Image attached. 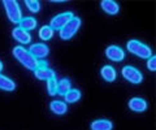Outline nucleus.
I'll list each match as a JSON object with an SVG mask.
<instances>
[{"mask_svg":"<svg viewBox=\"0 0 156 130\" xmlns=\"http://www.w3.org/2000/svg\"><path fill=\"white\" fill-rule=\"evenodd\" d=\"M81 91L80 90H77V89H70L68 93L64 94V98H65V102L66 103H76L78 102V100L81 99Z\"/></svg>","mask_w":156,"mask_h":130,"instance_id":"18","label":"nucleus"},{"mask_svg":"<svg viewBox=\"0 0 156 130\" xmlns=\"http://www.w3.org/2000/svg\"><path fill=\"white\" fill-rule=\"evenodd\" d=\"M0 90L3 91H14L16 90V82L9 77L0 74Z\"/></svg>","mask_w":156,"mask_h":130,"instance_id":"17","label":"nucleus"},{"mask_svg":"<svg viewBox=\"0 0 156 130\" xmlns=\"http://www.w3.org/2000/svg\"><path fill=\"white\" fill-rule=\"evenodd\" d=\"M105 56L112 61L119 62V61H122L125 59V52L121 47L113 44V46H109V47L105 48Z\"/></svg>","mask_w":156,"mask_h":130,"instance_id":"8","label":"nucleus"},{"mask_svg":"<svg viewBox=\"0 0 156 130\" xmlns=\"http://www.w3.org/2000/svg\"><path fill=\"white\" fill-rule=\"evenodd\" d=\"M121 74H122V77L126 81H129V82L133 85H138L143 81V76L140 73V70H138L136 68L130 66V65L124 66L122 70H121Z\"/></svg>","mask_w":156,"mask_h":130,"instance_id":"5","label":"nucleus"},{"mask_svg":"<svg viewBox=\"0 0 156 130\" xmlns=\"http://www.w3.org/2000/svg\"><path fill=\"white\" fill-rule=\"evenodd\" d=\"M53 34H55V30H52V29L50 26H47V25L42 26L41 29H39V38H41L42 40H44V42L52 39Z\"/></svg>","mask_w":156,"mask_h":130,"instance_id":"19","label":"nucleus"},{"mask_svg":"<svg viewBox=\"0 0 156 130\" xmlns=\"http://www.w3.org/2000/svg\"><path fill=\"white\" fill-rule=\"evenodd\" d=\"M50 109L55 114H57V116H61V114L66 113L68 105L65 102H61V100H52L51 104H50Z\"/></svg>","mask_w":156,"mask_h":130,"instance_id":"14","label":"nucleus"},{"mask_svg":"<svg viewBox=\"0 0 156 130\" xmlns=\"http://www.w3.org/2000/svg\"><path fill=\"white\" fill-rule=\"evenodd\" d=\"M73 17H74L73 12H62L60 14H57V16H55L53 18H51V22L48 26H50L52 30H61Z\"/></svg>","mask_w":156,"mask_h":130,"instance_id":"6","label":"nucleus"},{"mask_svg":"<svg viewBox=\"0 0 156 130\" xmlns=\"http://www.w3.org/2000/svg\"><path fill=\"white\" fill-rule=\"evenodd\" d=\"M70 89H72V83H70V81L68 79V78H62V79H60L57 82V93L58 94L64 95Z\"/></svg>","mask_w":156,"mask_h":130,"instance_id":"20","label":"nucleus"},{"mask_svg":"<svg viewBox=\"0 0 156 130\" xmlns=\"http://www.w3.org/2000/svg\"><path fill=\"white\" fill-rule=\"evenodd\" d=\"M29 52L35 57V59H46L50 54V48H48L44 43H34L29 48Z\"/></svg>","mask_w":156,"mask_h":130,"instance_id":"7","label":"nucleus"},{"mask_svg":"<svg viewBox=\"0 0 156 130\" xmlns=\"http://www.w3.org/2000/svg\"><path fill=\"white\" fill-rule=\"evenodd\" d=\"M126 48L130 54H133L135 56L140 57V59H150L152 56V50L144 43L136 40V39H131L126 44Z\"/></svg>","mask_w":156,"mask_h":130,"instance_id":"2","label":"nucleus"},{"mask_svg":"<svg viewBox=\"0 0 156 130\" xmlns=\"http://www.w3.org/2000/svg\"><path fill=\"white\" fill-rule=\"evenodd\" d=\"M12 52H13V56L16 57V60H18L20 64H22L29 70H35L38 66L41 65L39 60H37L35 57H34L30 52H29V50H26L25 47L16 46L13 48Z\"/></svg>","mask_w":156,"mask_h":130,"instance_id":"1","label":"nucleus"},{"mask_svg":"<svg viewBox=\"0 0 156 130\" xmlns=\"http://www.w3.org/2000/svg\"><path fill=\"white\" fill-rule=\"evenodd\" d=\"M34 74H35L37 78L41 79V81H48L51 78H55V72L50 68H47L44 62H41V65L34 70Z\"/></svg>","mask_w":156,"mask_h":130,"instance_id":"9","label":"nucleus"},{"mask_svg":"<svg viewBox=\"0 0 156 130\" xmlns=\"http://www.w3.org/2000/svg\"><path fill=\"white\" fill-rule=\"evenodd\" d=\"M3 5L5 8V13H7V17L9 18V21L13 23H18L21 21L22 12L17 2H14V0H4Z\"/></svg>","mask_w":156,"mask_h":130,"instance_id":"3","label":"nucleus"},{"mask_svg":"<svg viewBox=\"0 0 156 130\" xmlns=\"http://www.w3.org/2000/svg\"><path fill=\"white\" fill-rule=\"evenodd\" d=\"M147 68L151 72H155L156 70V57L154 55L151 56L150 59H147Z\"/></svg>","mask_w":156,"mask_h":130,"instance_id":"23","label":"nucleus"},{"mask_svg":"<svg viewBox=\"0 0 156 130\" xmlns=\"http://www.w3.org/2000/svg\"><path fill=\"white\" fill-rule=\"evenodd\" d=\"M81 23H82L81 18L74 16L69 22L66 23L64 27L61 29L60 31H58V34H60V38H61V39H64V40H69V39H72V38L77 34L78 29L81 27Z\"/></svg>","mask_w":156,"mask_h":130,"instance_id":"4","label":"nucleus"},{"mask_svg":"<svg viewBox=\"0 0 156 130\" xmlns=\"http://www.w3.org/2000/svg\"><path fill=\"white\" fill-rule=\"evenodd\" d=\"M18 23H20L18 27L29 31V30H34V29L37 27L38 21H37V18H34V17H22L21 21H20Z\"/></svg>","mask_w":156,"mask_h":130,"instance_id":"16","label":"nucleus"},{"mask_svg":"<svg viewBox=\"0 0 156 130\" xmlns=\"http://www.w3.org/2000/svg\"><path fill=\"white\" fill-rule=\"evenodd\" d=\"M91 130H112L113 124L109 120H95L91 122Z\"/></svg>","mask_w":156,"mask_h":130,"instance_id":"15","label":"nucleus"},{"mask_svg":"<svg viewBox=\"0 0 156 130\" xmlns=\"http://www.w3.org/2000/svg\"><path fill=\"white\" fill-rule=\"evenodd\" d=\"M100 76L104 81H107V82H113V81H116V78H117V72L113 66L104 65L100 70Z\"/></svg>","mask_w":156,"mask_h":130,"instance_id":"13","label":"nucleus"},{"mask_svg":"<svg viewBox=\"0 0 156 130\" xmlns=\"http://www.w3.org/2000/svg\"><path fill=\"white\" fill-rule=\"evenodd\" d=\"M100 7L107 14H111V16L117 14L120 11V5L116 2H113V0H103L100 3Z\"/></svg>","mask_w":156,"mask_h":130,"instance_id":"12","label":"nucleus"},{"mask_svg":"<svg viewBox=\"0 0 156 130\" xmlns=\"http://www.w3.org/2000/svg\"><path fill=\"white\" fill-rule=\"evenodd\" d=\"M47 91L51 96H55V95L58 94L57 93V79H56V77L47 81Z\"/></svg>","mask_w":156,"mask_h":130,"instance_id":"21","label":"nucleus"},{"mask_svg":"<svg viewBox=\"0 0 156 130\" xmlns=\"http://www.w3.org/2000/svg\"><path fill=\"white\" fill-rule=\"evenodd\" d=\"M129 108L136 113L144 112L147 109V102L142 98H133L129 100Z\"/></svg>","mask_w":156,"mask_h":130,"instance_id":"11","label":"nucleus"},{"mask_svg":"<svg viewBox=\"0 0 156 130\" xmlns=\"http://www.w3.org/2000/svg\"><path fill=\"white\" fill-rule=\"evenodd\" d=\"M2 70H3V62L0 61V72H2Z\"/></svg>","mask_w":156,"mask_h":130,"instance_id":"24","label":"nucleus"},{"mask_svg":"<svg viewBox=\"0 0 156 130\" xmlns=\"http://www.w3.org/2000/svg\"><path fill=\"white\" fill-rule=\"evenodd\" d=\"M25 4L29 8V11L33 13H37V12H39V9H41V4H39V2H37V0H26Z\"/></svg>","mask_w":156,"mask_h":130,"instance_id":"22","label":"nucleus"},{"mask_svg":"<svg viewBox=\"0 0 156 130\" xmlns=\"http://www.w3.org/2000/svg\"><path fill=\"white\" fill-rule=\"evenodd\" d=\"M12 37L21 44H29L31 42V35L29 34V31L23 30L21 27H14L12 30Z\"/></svg>","mask_w":156,"mask_h":130,"instance_id":"10","label":"nucleus"}]
</instances>
